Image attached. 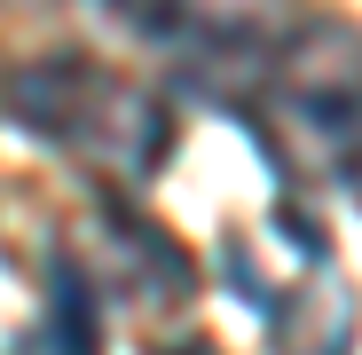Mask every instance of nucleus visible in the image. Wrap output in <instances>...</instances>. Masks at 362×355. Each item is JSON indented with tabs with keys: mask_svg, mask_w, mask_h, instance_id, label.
<instances>
[{
	"mask_svg": "<svg viewBox=\"0 0 362 355\" xmlns=\"http://www.w3.org/2000/svg\"><path fill=\"white\" fill-rule=\"evenodd\" d=\"M16 111L40 135L110 158L118 174H150L165 158V135H173L150 87H127V79H110L95 64H32L16 79Z\"/></svg>",
	"mask_w": 362,
	"mask_h": 355,
	"instance_id": "obj_1",
	"label": "nucleus"
}]
</instances>
